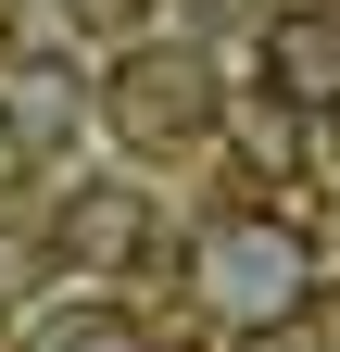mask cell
I'll use <instances>...</instances> for the list:
<instances>
[{
  "label": "cell",
  "instance_id": "1",
  "mask_svg": "<svg viewBox=\"0 0 340 352\" xmlns=\"http://www.w3.org/2000/svg\"><path fill=\"white\" fill-rule=\"evenodd\" d=\"M215 302L227 315H265V327H290L315 302V252L290 239V227H240L227 252H215Z\"/></svg>",
  "mask_w": 340,
  "mask_h": 352
},
{
  "label": "cell",
  "instance_id": "2",
  "mask_svg": "<svg viewBox=\"0 0 340 352\" xmlns=\"http://www.w3.org/2000/svg\"><path fill=\"white\" fill-rule=\"evenodd\" d=\"M265 76L290 113H328L340 101V13H277L265 25Z\"/></svg>",
  "mask_w": 340,
  "mask_h": 352
}]
</instances>
